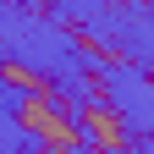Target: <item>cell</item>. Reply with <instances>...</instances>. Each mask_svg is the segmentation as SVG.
Instances as JSON below:
<instances>
[{
	"instance_id": "6da1fadb",
	"label": "cell",
	"mask_w": 154,
	"mask_h": 154,
	"mask_svg": "<svg viewBox=\"0 0 154 154\" xmlns=\"http://www.w3.org/2000/svg\"><path fill=\"white\" fill-rule=\"evenodd\" d=\"M99 110L116 121L127 143L154 132V72L132 55H105L99 61Z\"/></svg>"
},
{
	"instance_id": "7a4b0ae2",
	"label": "cell",
	"mask_w": 154,
	"mask_h": 154,
	"mask_svg": "<svg viewBox=\"0 0 154 154\" xmlns=\"http://www.w3.org/2000/svg\"><path fill=\"white\" fill-rule=\"evenodd\" d=\"M66 28H77L94 50L105 55H138L143 38V11L121 6V0H44Z\"/></svg>"
},
{
	"instance_id": "3957f363",
	"label": "cell",
	"mask_w": 154,
	"mask_h": 154,
	"mask_svg": "<svg viewBox=\"0 0 154 154\" xmlns=\"http://www.w3.org/2000/svg\"><path fill=\"white\" fill-rule=\"evenodd\" d=\"M38 88L33 77H22V83H17V77H6V61H0V154H11V149H22V132H28V121L22 116L38 105Z\"/></svg>"
},
{
	"instance_id": "277c9868",
	"label": "cell",
	"mask_w": 154,
	"mask_h": 154,
	"mask_svg": "<svg viewBox=\"0 0 154 154\" xmlns=\"http://www.w3.org/2000/svg\"><path fill=\"white\" fill-rule=\"evenodd\" d=\"M22 149H50V132H44V127H28V132H22Z\"/></svg>"
},
{
	"instance_id": "5b68a950",
	"label": "cell",
	"mask_w": 154,
	"mask_h": 154,
	"mask_svg": "<svg viewBox=\"0 0 154 154\" xmlns=\"http://www.w3.org/2000/svg\"><path fill=\"white\" fill-rule=\"evenodd\" d=\"M143 17H149V22H154V0H143Z\"/></svg>"
},
{
	"instance_id": "8992f818",
	"label": "cell",
	"mask_w": 154,
	"mask_h": 154,
	"mask_svg": "<svg viewBox=\"0 0 154 154\" xmlns=\"http://www.w3.org/2000/svg\"><path fill=\"white\" fill-rule=\"evenodd\" d=\"M121 6H132V11H143V0H121Z\"/></svg>"
}]
</instances>
